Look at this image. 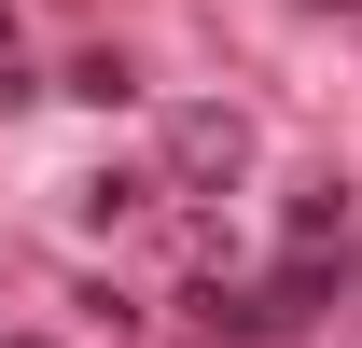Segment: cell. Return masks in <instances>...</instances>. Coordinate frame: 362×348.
<instances>
[{
    "mask_svg": "<svg viewBox=\"0 0 362 348\" xmlns=\"http://www.w3.org/2000/svg\"><path fill=\"white\" fill-rule=\"evenodd\" d=\"M168 168L181 181H237V168H251V126H237V112H181V126H168Z\"/></svg>",
    "mask_w": 362,
    "mask_h": 348,
    "instance_id": "obj_1",
    "label": "cell"
},
{
    "mask_svg": "<svg viewBox=\"0 0 362 348\" xmlns=\"http://www.w3.org/2000/svg\"><path fill=\"white\" fill-rule=\"evenodd\" d=\"M126 209H153V181H139V168H112V181H84V223H126Z\"/></svg>",
    "mask_w": 362,
    "mask_h": 348,
    "instance_id": "obj_2",
    "label": "cell"
},
{
    "mask_svg": "<svg viewBox=\"0 0 362 348\" xmlns=\"http://www.w3.org/2000/svg\"><path fill=\"white\" fill-rule=\"evenodd\" d=\"M0 42H14V14H0Z\"/></svg>",
    "mask_w": 362,
    "mask_h": 348,
    "instance_id": "obj_3",
    "label": "cell"
}]
</instances>
